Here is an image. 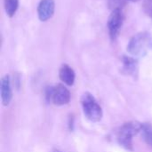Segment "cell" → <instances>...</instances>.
<instances>
[{
	"mask_svg": "<svg viewBox=\"0 0 152 152\" xmlns=\"http://www.w3.org/2000/svg\"><path fill=\"white\" fill-rule=\"evenodd\" d=\"M152 49V35L150 32L142 31L134 35L127 45V52L136 57L144 56Z\"/></svg>",
	"mask_w": 152,
	"mask_h": 152,
	"instance_id": "cell-1",
	"label": "cell"
},
{
	"mask_svg": "<svg viewBox=\"0 0 152 152\" xmlns=\"http://www.w3.org/2000/svg\"><path fill=\"white\" fill-rule=\"evenodd\" d=\"M142 124L138 122H129L123 125L118 132V143L124 148L133 150V138L142 130Z\"/></svg>",
	"mask_w": 152,
	"mask_h": 152,
	"instance_id": "cell-2",
	"label": "cell"
},
{
	"mask_svg": "<svg viewBox=\"0 0 152 152\" xmlns=\"http://www.w3.org/2000/svg\"><path fill=\"white\" fill-rule=\"evenodd\" d=\"M81 103L85 116L93 122H98L102 118V110L94 97L86 93L81 98Z\"/></svg>",
	"mask_w": 152,
	"mask_h": 152,
	"instance_id": "cell-3",
	"label": "cell"
},
{
	"mask_svg": "<svg viewBox=\"0 0 152 152\" xmlns=\"http://www.w3.org/2000/svg\"><path fill=\"white\" fill-rule=\"evenodd\" d=\"M46 98L57 106L68 104L70 101L69 91L61 84L48 87L46 90Z\"/></svg>",
	"mask_w": 152,
	"mask_h": 152,
	"instance_id": "cell-4",
	"label": "cell"
},
{
	"mask_svg": "<svg viewBox=\"0 0 152 152\" xmlns=\"http://www.w3.org/2000/svg\"><path fill=\"white\" fill-rule=\"evenodd\" d=\"M123 24V13L121 9L112 10L108 20V29L110 37L112 40H115L121 29Z\"/></svg>",
	"mask_w": 152,
	"mask_h": 152,
	"instance_id": "cell-5",
	"label": "cell"
},
{
	"mask_svg": "<svg viewBox=\"0 0 152 152\" xmlns=\"http://www.w3.org/2000/svg\"><path fill=\"white\" fill-rule=\"evenodd\" d=\"M55 9V4L53 0H41L37 7L38 18L41 21H47L50 20Z\"/></svg>",
	"mask_w": 152,
	"mask_h": 152,
	"instance_id": "cell-6",
	"label": "cell"
},
{
	"mask_svg": "<svg viewBox=\"0 0 152 152\" xmlns=\"http://www.w3.org/2000/svg\"><path fill=\"white\" fill-rule=\"evenodd\" d=\"M1 100L3 105L6 106L10 103L12 98V93L11 88V81L9 76H4L1 79Z\"/></svg>",
	"mask_w": 152,
	"mask_h": 152,
	"instance_id": "cell-7",
	"label": "cell"
},
{
	"mask_svg": "<svg viewBox=\"0 0 152 152\" xmlns=\"http://www.w3.org/2000/svg\"><path fill=\"white\" fill-rule=\"evenodd\" d=\"M59 77L60 79L67 86H72L75 82V72L72 69V68H70L69 65L67 64H63L59 71Z\"/></svg>",
	"mask_w": 152,
	"mask_h": 152,
	"instance_id": "cell-8",
	"label": "cell"
},
{
	"mask_svg": "<svg viewBox=\"0 0 152 152\" xmlns=\"http://www.w3.org/2000/svg\"><path fill=\"white\" fill-rule=\"evenodd\" d=\"M122 61H123V72L127 75L134 76L138 69L137 61L134 58L128 56H124Z\"/></svg>",
	"mask_w": 152,
	"mask_h": 152,
	"instance_id": "cell-9",
	"label": "cell"
},
{
	"mask_svg": "<svg viewBox=\"0 0 152 152\" xmlns=\"http://www.w3.org/2000/svg\"><path fill=\"white\" fill-rule=\"evenodd\" d=\"M4 10L9 17H12L19 6V0H4Z\"/></svg>",
	"mask_w": 152,
	"mask_h": 152,
	"instance_id": "cell-10",
	"label": "cell"
},
{
	"mask_svg": "<svg viewBox=\"0 0 152 152\" xmlns=\"http://www.w3.org/2000/svg\"><path fill=\"white\" fill-rule=\"evenodd\" d=\"M141 133L145 142L152 148V126L150 124H142Z\"/></svg>",
	"mask_w": 152,
	"mask_h": 152,
	"instance_id": "cell-11",
	"label": "cell"
},
{
	"mask_svg": "<svg viewBox=\"0 0 152 152\" xmlns=\"http://www.w3.org/2000/svg\"><path fill=\"white\" fill-rule=\"evenodd\" d=\"M125 4V0H109V6L111 10L121 9Z\"/></svg>",
	"mask_w": 152,
	"mask_h": 152,
	"instance_id": "cell-12",
	"label": "cell"
},
{
	"mask_svg": "<svg viewBox=\"0 0 152 152\" xmlns=\"http://www.w3.org/2000/svg\"><path fill=\"white\" fill-rule=\"evenodd\" d=\"M143 9H144V12L149 16L152 17V0H145L144 1Z\"/></svg>",
	"mask_w": 152,
	"mask_h": 152,
	"instance_id": "cell-13",
	"label": "cell"
},
{
	"mask_svg": "<svg viewBox=\"0 0 152 152\" xmlns=\"http://www.w3.org/2000/svg\"><path fill=\"white\" fill-rule=\"evenodd\" d=\"M130 1H133V2H137V1H140V0H130Z\"/></svg>",
	"mask_w": 152,
	"mask_h": 152,
	"instance_id": "cell-14",
	"label": "cell"
},
{
	"mask_svg": "<svg viewBox=\"0 0 152 152\" xmlns=\"http://www.w3.org/2000/svg\"><path fill=\"white\" fill-rule=\"evenodd\" d=\"M56 152H60V151H56Z\"/></svg>",
	"mask_w": 152,
	"mask_h": 152,
	"instance_id": "cell-15",
	"label": "cell"
}]
</instances>
